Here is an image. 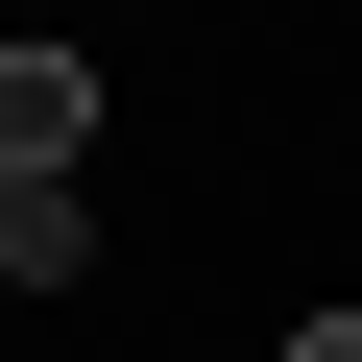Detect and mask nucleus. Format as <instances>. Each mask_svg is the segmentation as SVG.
<instances>
[{
	"label": "nucleus",
	"instance_id": "obj_1",
	"mask_svg": "<svg viewBox=\"0 0 362 362\" xmlns=\"http://www.w3.org/2000/svg\"><path fill=\"white\" fill-rule=\"evenodd\" d=\"M73 145H97V49L0 25V194H25V169H73Z\"/></svg>",
	"mask_w": 362,
	"mask_h": 362
},
{
	"label": "nucleus",
	"instance_id": "obj_2",
	"mask_svg": "<svg viewBox=\"0 0 362 362\" xmlns=\"http://www.w3.org/2000/svg\"><path fill=\"white\" fill-rule=\"evenodd\" d=\"M73 266H97V194L25 169V194H0V290H73Z\"/></svg>",
	"mask_w": 362,
	"mask_h": 362
},
{
	"label": "nucleus",
	"instance_id": "obj_3",
	"mask_svg": "<svg viewBox=\"0 0 362 362\" xmlns=\"http://www.w3.org/2000/svg\"><path fill=\"white\" fill-rule=\"evenodd\" d=\"M290 362H362V314H290Z\"/></svg>",
	"mask_w": 362,
	"mask_h": 362
}]
</instances>
